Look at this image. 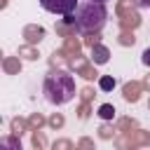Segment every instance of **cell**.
Segmentation results:
<instances>
[{"mask_svg":"<svg viewBox=\"0 0 150 150\" xmlns=\"http://www.w3.org/2000/svg\"><path fill=\"white\" fill-rule=\"evenodd\" d=\"M66 21L75 23V28L82 33H98L108 21V7H105V2L80 0L77 9L73 14H68Z\"/></svg>","mask_w":150,"mask_h":150,"instance_id":"cell-1","label":"cell"},{"mask_svg":"<svg viewBox=\"0 0 150 150\" xmlns=\"http://www.w3.org/2000/svg\"><path fill=\"white\" fill-rule=\"evenodd\" d=\"M91 56H94L96 63H105V61H108V49L101 47V45H96V47L91 49Z\"/></svg>","mask_w":150,"mask_h":150,"instance_id":"cell-4","label":"cell"},{"mask_svg":"<svg viewBox=\"0 0 150 150\" xmlns=\"http://www.w3.org/2000/svg\"><path fill=\"white\" fill-rule=\"evenodd\" d=\"M94 2H108V0H94Z\"/></svg>","mask_w":150,"mask_h":150,"instance_id":"cell-9","label":"cell"},{"mask_svg":"<svg viewBox=\"0 0 150 150\" xmlns=\"http://www.w3.org/2000/svg\"><path fill=\"white\" fill-rule=\"evenodd\" d=\"M141 61H143L145 66H150V47H148V49L143 52V56H141Z\"/></svg>","mask_w":150,"mask_h":150,"instance_id":"cell-8","label":"cell"},{"mask_svg":"<svg viewBox=\"0 0 150 150\" xmlns=\"http://www.w3.org/2000/svg\"><path fill=\"white\" fill-rule=\"evenodd\" d=\"M98 115H101L103 120H112V117H115V108H112L110 103H103V105L98 108Z\"/></svg>","mask_w":150,"mask_h":150,"instance_id":"cell-6","label":"cell"},{"mask_svg":"<svg viewBox=\"0 0 150 150\" xmlns=\"http://www.w3.org/2000/svg\"><path fill=\"white\" fill-rule=\"evenodd\" d=\"M80 0H40V7L49 14H61V16H68L77 9Z\"/></svg>","mask_w":150,"mask_h":150,"instance_id":"cell-3","label":"cell"},{"mask_svg":"<svg viewBox=\"0 0 150 150\" xmlns=\"http://www.w3.org/2000/svg\"><path fill=\"white\" fill-rule=\"evenodd\" d=\"M45 96L52 105H66L75 96V80L63 70H54L45 77Z\"/></svg>","mask_w":150,"mask_h":150,"instance_id":"cell-2","label":"cell"},{"mask_svg":"<svg viewBox=\"0 0 150 150\" xmlns=\"http://www.w3.org/2000/svg\"><path fill=\"white\" fill-rule=\"evenodd\" d=\"M134 5L138 9H150V0H134Z\"/></svg>","mask_w":150,"mask_h":150,"instance_id":"cell-7","label":"cell"},{"mask_svg":"<svg viewBox=\"0 0 150 150\" xmlns=\"http://www.w3.org/2000/svg\"><path fill=\"white\" fill-rule=\"evenodd\" d=\"M115 84H117V80H115V77H110V75H103V77L98 80V87H101L103 91H110V89H115Z\"/></svg>","mask_w":150,"mask_h":150,"instance_id":"cell-5","label":"cell"}]
</instances>
